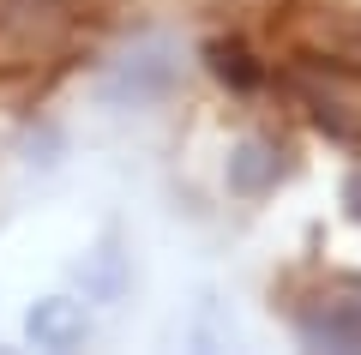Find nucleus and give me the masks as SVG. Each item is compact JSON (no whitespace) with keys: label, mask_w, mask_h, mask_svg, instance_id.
Segmentation results:
<instances>
[{"label":"nucleus","mask_w":361,"mask_h":355,"mask_svg":"<svg viewBox=\"0 0 361 355\" xmlns=\"http://www.w3.org/2000/svg\"><path fill=\"white\" fill-rule=\"evenodd\" d=\"M295 90H301V102H307V121L325 139L361 151V66L307 54V66L295 73Z\"/></svg>","instance_id":"obj_1"},{"label":"nucleus","mask_w":361,"mask_h":355,"mask_svg":"<svg viewBox=\"0 0 361 355\" xmlns=\"http://www.w3.org/2000/svg\"><path fill=\"white\" fill-rule=\"evenodd\" d=\"M301 343L307 349H337V355H355L361 349V283H331L319 289L313 301L289 307Z\"/></svg>","instance_id":"obj_2"},{"label":"nucleus","mask_w":361,"mask_h":355,"mask_svg":"<svg viewBox=\"0 0 361 355\" xmlns=\"http://www.w3.org/2000/svg\"><path fill=\"white\" fill-rule=\"evenodd\" d=\"M73 25V0H0V37L18 49H49Z\"/></svg>","instance_id":"obj_3"},{"label":"nucleus","mask_w":361,"mask_h":355,"mask_svg":"<svg viewBox=\"0 0 361 355\" xmlns=\"http://www.w3.org/2000/svg\"><path fill=\"white\" fill-rule=\"evenodd\" d=\"M283 175H289V145L277 139H241L229 151V193H241V199L271 193Z\"/></svg>","instance_id":"obj_4"},{"label":"nucleus","mask_w":361,"mask_h":355,"mask_svg":"<svg viewBox=\"0 0 361 355\" xmlns=\"http://www.w3.org/2000/svg\"><path fill=\"white\" fill-rule=\"evenodd\" d=\"M25 337L37 343V349H78V343L90 337L85 301H73V295H49V301H37L25 313Z\"/></svg>","instance_id":"obj_5"},{"label":"nucleus","mask_w":361,"mask_h":355,"mask_svg":"<svg viewBox=\"0 0 361 355\" xmlns=\"http://www.w3.org/2000/svg\"><path fill=\"white\" fill-rule=\"evenodd\" d=\"M205 66H211L217 85L235 90V97H253V90L265 85V61H259L241 37H211V42H205Z\"/></svg>","instance_id":"obj_6"},{"label":"nucleus","mask_w":361,"mask_h":355,"mask_svg":"<svg viewBox=\"0 0 361 355\" xmlns=\"http://www.w3.org/2000/svg\"><path fill=\"white\" fill-rule=\"evenodd\" d=\"M169 78H175L169 54L151 49V54H133V61L103 85V97H109V102H145V97H157V90H169Z\"/></svg>","instance_id":"obj_7"},{"label":"nucleus","mask_w":361,"mask_h":355,"mask_svg":"<svg viewBox=\"0 0 361 355\" xmlns=\"http://www.w3.org/2000/svg\"><path fill=\"white\" fill-rule=\"evenodd\" d=\"M343 205H349V217H355V223H361V169H355V175L343 181Z\"/></svg>","instance_id":"obj_8"}]
</instances>
